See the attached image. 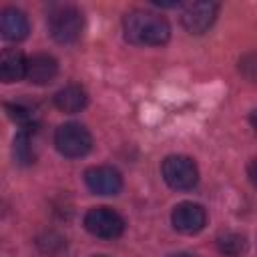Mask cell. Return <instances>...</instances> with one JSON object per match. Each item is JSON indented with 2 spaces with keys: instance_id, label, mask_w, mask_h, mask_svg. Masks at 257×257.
<instances>
[{
  "instance_id": "7c38bea8",
  "label": "cell",
  "mask_w": 257,
  "mask_h": 257,
  "mask_svg": "<svg viewBox=\"0 0 257 257\" xmlns=\"http://www.w3.org/2000/svg\"><path fill=\"white\" fill-rule=\"evenodd\" d=\"M88 102V96H86V90L78 84H68L64 88H60L56 94H54V104L58 110L62 112H80Z\"/></svg>"
},
{
  "instance_id": "9a60e30c",
  "label": "cell",
  "mask_w": 257,
  "mask_h": 257,
  "mask_svg": "<svg viewBox=\"0 0 257 257\" xmlns=\"http://www.w3.org/2000/svg\"><path fill=\"white\" fill-rule=\"evenodd\" d=\"M38 247L42 253H48V255H60L64 249H66V239L54 231L50 233H44L42 237H38Z\"/></svg>"
},
{
  "instance_id": "9c48e42d",
  "label": "cell",
  "mask_w": 257,
  "mask_h": 257,
  "mask_svg": "<svg viewBox=\"0 0 257 257\" xmlns=\"http://www.w3.org/2000/svg\"><path fill=\"white\" fill-rule=\"evenodd\" d=\"M30 32V22L28 16L14 6H8L0 12V36L10 42H20L28 36Z\"/></svg>"
},
{
  "instance_id": "8fae6325",
  "label": "cell",
  "mask_w": 257,
  "mask_h": 257,
  "mask_svg": "<svg viewBox=\"0 0 257 257\" xmlns=\"http://www.w3.org/2000/svg\"><path fill=\"white\" fill-rule=\"evenodd\" d=\"M58 74V62L50 54H34L26 60V78L34 84H48Z\"/></svg>"
},
{
  "instance_id": "30bf717a",
  "label": "cell",
  "mask_w": 257,
  "mask_h": 257,
  "mask_svg": "<svg viewBox=\"0 0 257 257\" xmlns=\"http://www.w3.org/2000/svg\"><path fill=\"white\" fill-rule=\"evenodd\" d=\"M26 56L18 48L0 50V82H18L26 76Z\"/></svg>"
},
{
  "instance_id": "7a4b0ae2",
  "label": "cell",
  "mask_w": 257,
  "mask_h": 257,
  "mask_svg": "<svg viewBox=\"0 0 257 257\" xmlns=\"http://www.w3.org/2000/svg\"><path fill=\"white\" fill-rule=\"evenodd\" d=\"M82 14L74 6H56L48 14V32L60 44L74 42L82 32Z\"/></svg>"
},
{
  "instance_id": "ba28073f",
  "label": "cell",
  "mask_w": 257,
  "mask_h": 257,
  "mask_svg": "<svg viewBox=\"0 0 257 257\" xmlns=\"http://www.w3.org/2000/svg\"><path fill=\"white\" fill-rule=\"evenodd\" d=\"M84 183L96 195H116L122 189V177L112 167H90L84 173Z\"/></svg>"
},
{
  "instance_id": "8992f818",
  "label": "cell",
  "mask_w": 257,
  "mask_h": 257,
  "mask_svg": "<svg viewBox=\"0 0 257 257\" xmlns=\"http://www.w3.org/2000/svg\"><path fill=\"white\" fill-rule=\"evenodd\" d=\"M171 221H173V227L179 233L195 235V233H199L207 225V211L199 203L185 201V203H179L173 209Z\"/></svg>"
},
{
  "instance_id": "e0dca14e",
  "label": "cell",
  "mask_w": 257,
  "mask_h": 257,
  "mask_svg": "<svg viewBox=\"0 0 257 257\" xmlns=\"http://www.w3.org/2000/svg\"><path fill=\"white\" fill-rule=\"evenodd\" d=\"M94 257H106V255H94Z\"/></svg>"
},
{
  "instance_id": "3957f363",
  "label": "cell",
  "mask_w": 257,
  "mask_h": 257,
  "mask_svg": "<svg viewBox=\"0 0 257 257\" xmlns=\"http://www.w3.org/2000/svg\"><path fill=\"white\" fill-rule=\"evenodd\" d=\"M54 145L60 155L68 159H78L92 149V137L86 126L78 122H64L54 133Z\"/></svg>"
},
{
  "instance_id": "277c9868",
  "label": "cell",
  "mask_w": 257,
  "mask_h": 257,
  "mask_svg": "<svg viewBox=\"0 0 257 257\" xmlns=\"http://www.w3.org/2000/svg\"><path fill=\"white\" fill-rule=\"evenodd\" d=\"M163 177L169 187L177 191H187L193 189L199 181V171L193 159L183 157V155H171L163 161Z\"/></svg>"
},
{
  "instance_id": "52a82bcc",
  "label": "cell",
  "mask_w": 257,
  "mask_h": 257,
  "mask_svg": "<svg viewBox=\"0 0 257 257\" xmlns=\"http://www.w3.org/2000/svg\"><path fill=\"white\" fill-rule=\"evenodd\" d=\"M217 10H219V6L215 2H207V0L193 2L185 8V12L181 16V22H183L187 32L203 34L213 26V22L217 18Z\"/></svg>"
},
{
  "instance_id": "2e32d148",
  "label": "cell",
  "mask_w": 257,
  "mask_h": 257,
  "mask_svg": "<svg viewBox=\"0 0 257 257\" xmlns=\"http://www.w3.org/2000/svg\"><path fill=\"white\" fill-rule=\"evenodd\" d=\"M169 257H195V255H191V253H173Z\"/></svg>"
},
{
  "instance_id": "6da1fadb",
  "label": "cell",
  "mask_w": 257,
  "mask_h": 257,
  "mask_svg": "<svg viewBox=\"0 0 257 257\" xmlns=\"http://www.w3.org/2000/svg\"><path fill=\"white\" fill-rule=\"evenodd\" d=\"M124 38L139 46H161L171 36L169 22L149 10H133L122 20Z\"/></svg>"
},
{
  "instance_id": "5bb4252c",
  "label": "cell",
  "mask_w": 257,
  "mask_h": 257,
  "mask_svg": "<svg viewBox=\"0 0 257 257\" xmlns=\"http://www.w3.org/2000/svg\"><path fill=\"white\" fill-rule=\"evenodd\" d=\"M217 249L225 257H241L247 251V239L241 233L227 231L217 237Z\"/></svg>"
},
{
  "instance_id": "5b68a950",
  "label": "cell",
  "mask_w": 257,
  "mask_h": 257,
  "mask_svg": "<svg viewBox=\"0 0 257 257\" xmlns=\"http://www.w3.org/2000/svg\"><path fill=\"white\" fill-rule=\"evenodd\" d=\"M84 227L94 237L116 239L124 231V219L110 207H92L84 215Z\"/></svg>"
},
{
  "instance_id": "4fadbf2b",
  "label": "cell",
  "mask_w": 257,
  "mask_h": 257,
  "mask_svg": "<svg viewBox=\"0 0 257 257\" xmlns=\"http://www.w3.org/2000/svg\"><path fill=\"white\" fill-rule=\"evenodd\" d=\"M34 131H36V126H24L14 137V157H16V161L20 165H32L34 159H36L34 141H32V133Z\"/></svg>"
}]
</instances>
